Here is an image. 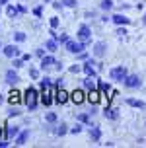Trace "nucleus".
<instances>
[{
  "instance_id": "obj_1",
  "label": "nucleus",
  "mask_w": 146,
  "mask_h": 148,
  "mask_svg": "<svg viewBox=\"0 0 146 148\" xmlns=\"http://www.w3.org/2000/svg\"><path fill=\"white\" fill-rule=\"evenodd\" d=\"M23 101H25V105H27L29 109H35L37 101H39V94H37V90L29 86V88L25 90V94H23Z\"/></svg>"
},
{
  "instance_id": "obj_2",
  "label": "nucleus",
  "mask_w": 146,
  "mask_h": 148,
  "mask_svg": "<svg viewBox=\"0 0 146 148\" xmlns=\"http://www.w3.org/2000/svg\"><path fill=\"white\" fill-rule=\"evenodd\" d=\"M57 90L53 84H49V86H43L41 88V101H43L45 105H51L53 103V96H57Z\"/></svg>"
},
{
  "instance_id": "obj_3",
  "label": "nucleus",
  "mask_w": 146,
  "mask_h": 148,
  "mask_svg": "<svg viewBox=\"0 0 146 148\" xmlns=\"http://www.w3.org/2000/svg\"><path fill=\"white\" fill-rule=\"evenodd\" d=\"M129 76V72H127V68L125 66H115V68H111V78L117 82H125V78Z\"/></svg>"
},
{
  "instance_id": "obj_4",
  "label": "nucleus",
  "mask_w": 146,
  "mask_h": 148,
  "mask_svg": "<svg viewBox=\"0 0 146 148\" xmlns=\"http://www.w3.org/2000/svg\"><path fill=\"white\" fill-rule=\"evenodd\" d=\"M64 45H66V49H68L70 53H76V55H80V53L84 51V49H86V43H84V41L76 43V41H70V39H68V41H66Z\"/></svg>"
},
{
  "instance_id": "obj_5",
  "label": "nucleus",
  "mask_w": 146,
  "mask_h": 148,
  "mask_svg": "<svg viewBox=\"0 0 146 148\" xmlns=\"http://www.w3.org/2000/svg\"><path fill=\"white\" fill-rule=\"evenodd\" d=\"M140 84H142V82H140L138 76H127V78H125V86H127V88H140Z\"/></svg>"
},
{
  "instance_id": "obj_6",
  "label": "nucleus",
  "mask_w": 146,
  "mask_h": 148,
  "mask_svg": "<svg viewBox=\"0 0 146 148\" xmlns=\"http://www.w3.org/2000/svg\"><path fill=\"white\" fill-rule=\"evenodd\" d=\"M99 97H101V92H99V90H95V88L90 90V94H88V101H90L92 105L99 103Z\"/></svg>"
},
{
  "instance_id": "obj_7",
  "label": "nucleus",
  "mask_w": 146,
  "mask_h": 148,
  "mask_svg": "<svg viewBox=\"0 0 146 148\" xmlns=\"http://www.w3.org/2000/svg\"><path fill=\"white\" fill-rule=\"evenodd\" d=\"M78 37H80V41L88 43V41H90V37H92L90 27H88V25H80V29H78Z\"/></svg>"
},
{
  "instance_id": "obj_8",
  "label": "nucleus",
  "mask_w": 146,
  "mask_h": 148,
  "mask_svg": "<svg viewBox=\"0 0 146 148\" xmlns=\"http://www.w3.org/2000/svg\"><path fill=\"white\" fill-rule=\"evenodd\" d=\"M70 99H72L76 105H80L82 101L86 99V97H84V92H82V90H74L72 94H70Z\"/></svg>"
},
{
  "instance_id": "obj_9",
  "label": "nucleus",
  "mask_w": 146,
  "mask_h": 148,
  "mask_svg": "<svg viewBox=\"0 0 146 148\" xmlns=\"http://www.w3.org/2000/svg\"><path fill=\"white\" fill-rule=\"evenodd\" d=\"M68 97H70V94H68L66 90H62V88L57 90V97H55V99H57L58 103H66V101H68Z\"/></svg>"
},
{
  "instance_id": "obj_10",
  "label": "nucleus",
  "mask_w": 146,
  "mask_h": 148,
  "mask_svg": "<svg viewBox=\"0 0 146 148\" xmlns=\"http://www.w3.org/2000/svg\"><path fill=\"white\" fill-rule=\"evenodd\" d=\"M8 101H10V103L12 105H18L20 103V101H22V94H20V92H10V96H8Z\"/></svg>"
},
{
  "instance_id": "obj_11",
  "label": "nucleus",
  "mask_w": 146,
  "mask_h": 148,
  "mask_svg": "<svg viewBox=\"0 0 146 148\" xmlns=\"http://www.w3.org/2000/svg\"><path fill=\"white\" fill-rule=\"evenodd\" d=\"M18 47H16V45H6V47H4V55H6V57H10V59H12V57H16V55H18Z\"/></svg>"
},
{
  "instance_id": "obj_12",
  "label": "nucleus",
  "mask_w": 146,
  "mask_h": 148,
  "mask_svg": "<svg viewBox=\"0 0 146 148\" xmlns=\"http://www.w3.org/2000/svg\"><path fill=\"white\" fill-rule=\"evenodd\" d=\"M92 64H94V62H92V60H88L86 64L82 66V70L86 72V76H94V78H95V68L92 66Z\"/></svg>"
},
{
  "instance_id": "obj_13",
  "label": "nucleus",
  "mask_w": 146,
  "mask_h": 148,
  "mask_svg": "<svg viewBox=\"0 0 146 148\" xmlns=\"http://www.w3.org/2000/svg\"><path fill=\"white\" fill-rule=\"evenodd\" d=\"M111 20H113V22H115L117 25H127V23L131 22L129 18H125V16H121V14H115L113 18H111Z\"/></svg>"
},
{
  "instance_id": "obj_14",
  "label": "nucleus",
  "mask_w": 146,
  "mask_h": 148,
  "mask_svg": "<svg viewBox=\"0 0 146 148\" xmlns=\"http://www.w3.org/2000/svg\"><path fill=\"white\" fill-rule=\"evenodd\" d=\"M94 55H95V57H103V55H105V43H101V41H99V43H95Z\"/></svg>"
},
{
  "instance_id": "obj_15",
  "label": "nucleus",
  "mask_w": 146,
  "mask_h": 148,
  "mask_svg": "<svg viewBox=\"0 0 146 148\" xmlns=\"http://www.w3.org/2000/svg\"><path fill=\"white\" fill-rule=\"evenodd\" d=\"M127 105H131V107H138V109H144V101H140V99H132V97H127Z\"/></svg>"
},
{
  "instance_id": "obj_16",
  "label": "nucleus",
  "mask_w": 146,
  "mask_h": 148,
  "mask_svg": "<svg viewBox=\"0 0 146 148\" xmlns=\"http://www.w3.org/2000/svg\"><path fill=\"white\" fill-rule=\"evenodd\" d=\"M18 80H20V76H18L14 70H8V72H6V82H8V84H16Z\"/></svg>"
},
{
  "instance_id": "obj_17",
  "label": "nucleus",
  "mask_w": 146,
  "mask_h": 148,
  "mask_svg": "<svg viewBox=\"0 0 146 148\" xmlns=\"http://www.w3.org/2000/svg\"><path fill=\"white\" fill-rule=\"evenodd\" d=\"M27 136H29V131H23V133L20 134L18 138H16V144H18V146H22V144H25V140H27Z\"/></svg>"
},
{
  "instance_id": "obj_18",
  "label": "nucleus",
  "mask_w": 146,
  "mask_h": 148,
  "mask_svg": "<svg viewBox=\"0 0 146 148\" xmlns=\"http://www.w3.org/2000/svg\"><path fill=\"white\" fill-rule=\"evenodd\" d=\"M20 12H22V10H20V8H16V6H8V8H6V14L10 16V18H16Z\"/></svg>"
},
{
  "instance_id": "obj_19",
  "label": "nucleus",
  "mask_w": 146,
  "mask_h": 148,
  "mask_svg": "<svg viewBox=\"0 0 146 148\" xmlns=\"http://www.w3.org/2000/svg\"><path fill=\"white\" fill-rule=\"evenodd\" d=\"M51 64H57V60L53 59V57H43V60H41V66H51Z\"/></svg>"
},
{
  "instance_id": "obj_20",
  "label": "nucleus",
  "mask_w": 146,
  "mask_h": 148,
  "mask_svg": "<svg viewBox=\"0 0 146 148\" xmlns=\"http://www.w3.org/2000/svg\"><path fill=\"white\" fill-rule=\"evenodd\" d=\"M18 134V127H8L6 129V138H14Z\"/></svg>"
},
{
  "instance_id": "obj_21",
  "label": "nucleus",
  "mask_w": 146,
  "mask_h": 148,
  "mask_svg": "<svg viewBox=\"0 0 146 148\" xmlns=\"http://www.w3.org/2000/svg\"><path fill=\"white\" fill-rule=\"evenodd\" d=\"M92 78H94V76H88L86 80H84V84H86V88H88V90H92V88H95V82L92 80Z\"/></svg>"
},
{
  "instance_id": "obj_22",
  "label": "nucleus",
  "mask_w": 146,
  "mask_h": 148,
  "mask_svg": "<svg viewBox=\"0 0 146 148\" xmlns=\"http://www.w3.org/2000/svg\"><path fill=\"white\" fill-rule=\"evenodd\" d=\"M109 90H111L109 84H105V82H99V92H101V94H107Z\"/></svg>"
},
{
  "instance_id": "obj_23",
  "label": "nucleus",
  "mask_w": 146,
  "mask_h": 148,
  "mask_svg": "<svg viewBox=\"0 0 146 148\" xmlns=\"http://www.w3.org/2000/svg\"><path fill=\"white\" fill-rule=\"evenodd\" d=\"M62 2V6H66V8H74L76 6V0H60Z\"/></svg>"
},
{
  "instance_id": "obj_24",
  "label": "nucleus",
  "mask_w": 146,
  "mask_h": 148,
  "mask_svg": "<svg viewBox=\"0 0 146 148\" xmlns=\"http://www.w3.org/2000/svg\"><path fill=\"white\" fill-rule=\"evenodd\" d=\"M14 39L22 43V41H25V33H22V31H18V33H14Z\"/></svg>"
},
{
  "instance_id": "obj_25",
  "label": "nucleus",
  "mask_w": 146,
  "mask_h": 148,
  "mask_svg": "<svg viewBox=\"0 0 146 148\" xmlns=\"http://www.w3.org/2000/svg\"><path fill=\"white\" fill-rule=\"evenodd\" d=\"M49 51H57V41H47V45H45Z\"/></svg>"
},
{
  "instance_id": "obj_26",
  "label": "nucleus",
  "mask_w": 146,
  "mask_h": 148,
  "mask_svg": "<svg viewBox=\"0 0 146 148\" xmlns=\"http://www.w3.org/2000/svg\"><path fill=\"white\" fill-rule=\"evenodd\" d=\"M101 8H103V10H109V8H113V2H111V0H103Z\"/></svg>"
},
{
  "instance_id": "obj_27",
  "label": "nucleus",
  "mask_w": 146,
  "mask_h": 148,
  "mask_svg": "<svg viewBox=\"0 0 146 148\" xmlns=\"http://www.w3.org/2000/svg\"><path fill=\"white\" fill-rule=\"evenodd\" d=\"M64 133H66V125H64V123H60V127L57 129V134H60V136H62Z\"/></svg>"
},
{
  "instance_id": "obj_28",
  "label": "nucleus",
  "mask_w": 146,
  "mask_h": 148,
  "mask_svg": "<svg viewBox=\"0 0 146 148\" xmlns=\"http://www.w3.org/2000/svg\"><path fill=\"white\" fill-rule=\"evenodd\" d=\"M90 134H92V138H94V140H97V138H99V134H101V133H99V129H94V131H92Z\"/></svg>"
},
{
  "instance_id": "obj_29",
  "label": "nucleus",
  "mask_w": 146,
  "mask_h": 148,
  "mask_svg": "<svg viewBox=\"0 0 146 148\" xmlns=\"http://www.w3.org/2000/svg\"><path fill=\"white\" fill-rule=\"evenodd\" d=\"M23 62H25L23 59H16V60H14V68H20V66H23Z\"/></svg>"
},
{
  "instance_id": "obj_30",
  "label": "nucleus",
  "mask_w": 146,
  "mask_h": 148,
  "mask_svg": "<svg viewBox=\"0 0 146 148\" xmlns=\"http://www.w3.org/2000/svg\"><path fill=\"white\" fill-rule=\"evenodd\" d=\"M82 131V125H76V127H72V129H70V133L72 134H78Z\"/></svg>"
},
{
  "instance_id": "obj_31",
  "label": "nucleus",
  "mask_w": 146,
  "mask_h": 148,
  "mask_svg": "<svg viewBox=\"0 0 146 148\" xmlns=\"http://www.w3.org/2000/svg\"><path fill=\"white\" fill-rule=\"evenodd\" d=\"M47 121H49V123H55V121H57V115H55V113H49V115H47Z\"/></svg>"
},
{
  "instance_id": "obj_32",
  "label": "nucleus",
  "mask_w": 146,
  "mask_h": 148,
  "mask_svg": "<svg viewBox=\"0 0 146 148\" xmlns=\"http://www.w3.org/2000/svg\"><path fill=\"white\" fill-rule=\"evenodd\" d=\"M78 121H82V123H90V117H88V115H78Z\"/></svg>"
},
{
  "instance_id": "obj_33",
  "label": "nucleus",
  "mask_w": 146,
  "mask_h": 148,
  "mask_svg": "<svg viewBox=\"0 0 146 148\" xmlns=\"http://www.w3.org/2000/svg\"><path fill=\"white\" fill-rule=\"evenodd\" d=\"M51 27H53V29L58 27V18H51Z\"/></svg>"
},
{
  "instance_id": "obj_34",
  "label": "nucleus",
  "mask_w": 146,
  "mask_h": 148,
  "mask_svg": "<svg viewBox=\"0 0 146 148\" xmlns=\"http://www.w3.org/2000/svg\"><path fill=\"white\" fill-rule=\"evenodd\" d=\"M57 39L60 41V43H66V41H68V35H64V33H62V35H58Z\"/></svg>"
},
{
  "instance_id": "obj_35",
  "label": "nucleus",
  "mask_w": 146,
  "mask_h": 148,
  "mask_svg": "<svg viewBox=\"0 0 146 148\" xmlns=\"http://www.w3.org/2000/svg\"><path fill=\"white\" fill-rule=\"evenodd\" d=\"M49 84H51V78H43V80H41V88H43V86H49Z\"/></svg>"
},
{
  "instance_id": "obj_36",
  "label": "nucleus",
  "mask_w": 146,
  "mask_h": 148,
  "mask_svg": "<svg viewBox=\"0 0 146 148\" xmlns=\"http://www.w3.org/2000/svg\"><path fill=\"white\" fill-rule=\"evenodd\" d=\"M117 33H119V35H125V33H127V29H125V27H119V29H117Z\"/></svg>"
},
{
  "instance_id": "obj_37",
  "label": "nucleus",
  "mask_w": 146,
  "mask_h": 148,
  "mask_svg": "<svg viewBox=\"0 0 146 148\" xmlns=\"http://www.w3.org/2000/svg\"><path fill=\"white\" fill-rule=\"evenodd\" d=\"M41 12H43L41 8H35V10H33V14H35V16H41Z\"/></svg>"
},
{
  "instance_id": "obj_38",
  "label": "nucleus",
  "mask_w": 146,
  "mask_h": 148,
  "mask_svg": "<svg viewBox=\"0 0 146 148\" xmlns=\"http://www.w3.org/2000/svg\"><path fill=\"white\" fill-rule=\"evenodd\" d=\"M29 74H31V78H37V76H39V72H37V70H31Z\"/></svg>"
},
{
  "instance_id": "obj_39",
  "label": "nucleus",
  "mask_w": 146,
  "mask_h": 148,
  "mask_svg": "<svg viewBox=\"0 0 146 148\" xmlns=\"http://www.w3.org/2000/svg\"><path fill=\"white\" fill-rule=\"evenodd\" d=\"M4 146H8V142H0V148H4Z\"/></svg>"
},
{
  "instance_id": "obj_40",
  "label": "nucleus",
  "mask_w": 146,
  "mask_h": 148,
  "mask_svg": "<svg viewBox=\"0 0 146 148\" xmlns=\"http://www.w3.org/2000/svg\"><path fill=\"white\" fill-rule=\"evenodd\" d=\"M0 4H8V0H0Z\"/></svg>"
},
{
  "instance_id": "obj_41",
  "label": "nucleus",
  "mask_w": 146,
  "mask_h": 148,
  "mask_svg": "<svg viewBox=\"0 0 146 148\" xmlns=\"http://www.w3.org/2000/svg\"><path fill=\"white\" fill-rule=\"evenodd\" d=\"M142 22H144V23H146V14H144V18H142Z\"/></svg>"
},
{
  "instance_id": "obj_42",
  "label": "nucleus",
  "mask_w": 146,
  "mask_h": 148,
  "mask_svg": "<svg viewBox=\"0 0 146 148\" xmlns=\"http://www.w3.org/2000/svg\"><path fill=\"white\" fill-rule=\"evenodd\" d=\"M0 138H2V129H0Z\"/></svg>"
},
{
  "instance_id": "obj_43",
  "label": "nucleus",
  "mask_w": 146,
  "mask_h": 148,
  "mask_svg": "<svg viewBox=\"0 0 146 148\" xmlns=\"http://www.w3.org/2000/svg\"><path fill=\"white\" fill-rule=\"evenodd\" d=\"M0 103H2V96H0Z\"/></svg>"
}]
</instances>
